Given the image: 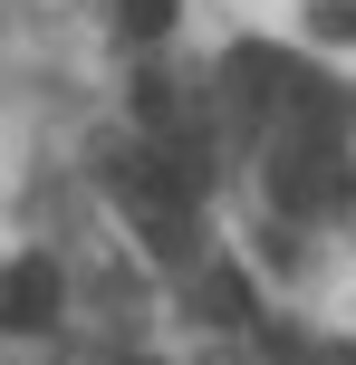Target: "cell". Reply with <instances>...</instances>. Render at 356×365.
Returning a JSON list of instances; mask_svg holds the SVG:
<instances>
[{
  "mask_svg": "<svg viewBox=\"0 0 356 365\" xmlns=\"http://www.w3.org/2000/svg\"><path fill=\"white\" fill-rule=\"evenodd\" d=\"M347 192V154H337V96L327 87H299L280 145H270V202L280 212H327Z\"/></svg>",
  "mask_w": 356,
  "mask_h": 365,
  "instance_id": "cell-1",
  "label": "cell"
},
{
  "mask_svg": "<svg viewBox=\"0 0 356 365\" xmlns=\"http://www.w3.org/2000/svg\"><path fill=\"white\" fill-rule=\"evenodd\" d=\"M193 173L183 154H126L116 164V202H126V221L154 240V250H183L193 240Z\"/></svg>",
  "mask_w": 356,
  "mask_h": 365,
  "instance_id": "cell-2",
  "label": "cell"
},
{
  "mask_svg": "<svg viewBox=\"0 0 356 365\" xmlns=\"http://www.w3.org/2000/svg\"><path fill=\"white\" fill-rule=\"evenodd\" d=\"M58 317V269L49 259H10L0 269V336H39Z\"/></svg>",
  "mask_w": 356,
  "mask_h": 365,
  "instance_id": "cell-3",
  "label": "cell"
},
{
  "mask_svg": "<svg viewBox=\"0 0 356 365\" xmlns=\"http://www.w3.org/2000/svg\"><path fill=\"white\" fill-rule=\"evenodd\" d=\"M116 19H126L135 38H164L173 29V0H116Z\"/></svg>",
  "mask_w": 356,
  "mask_h": 365,
  "instance_id": "cell-4",
  "label": "cell"
},
{
  "mask_svg": "<svg viewBox=\"0 0 356 365\" xmlns=\"http://www.w3.org/2000/svg\"><path fill=\"white\" fill-rule=\"evenodd\" d=\"M135 115H145V125H154V135H164V125H173V87H164V77H145V87H135Z\"/></svg>",
  "mask_w": 356,
  "mask_h": 365,
  "instance_id": "cell-5",
  "label": "cell"
},
{
  "mask_svg": "<svg viewBox=\"0 0 356 365\" xmlns=\"http://www.w3.org/2000/svg\"><path fill=\"white\" fill-rule=\"evenodd\" d=\"M308 19H318V38H356V10H347V0H318Z\"/></svg>",
  "mask_w": 356,
  "mask_h": 365,
  "instance_id": "cell-6",
  "label": "cell"
}]
</instances>
